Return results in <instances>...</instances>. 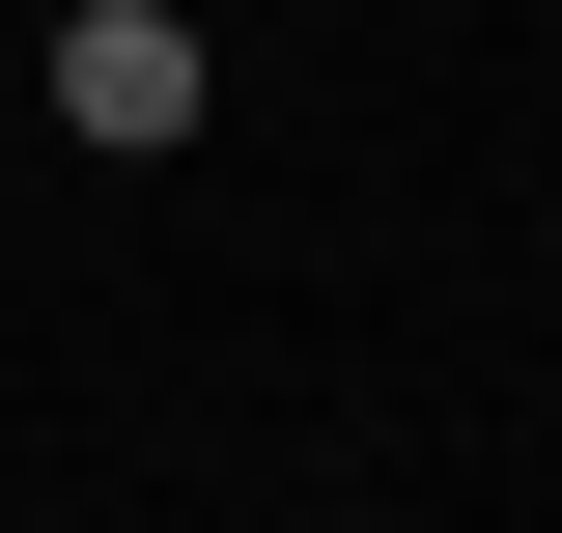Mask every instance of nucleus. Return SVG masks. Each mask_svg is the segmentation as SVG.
Wrapping results in <instances>:
<instances>
[{"mask_svg":"<svg viewBox=\"0 0 562 533\" xmlns=\"http://www.w3.org/2000/svg\"><path fill=\"white\" fill-rule=\"evenodd\" d=\"M57 140H198V29L169 0H85L57 29Z\"/></svg>","mask_w":562,"mask_h":533,"instance_id":"f257e3e1","label":"nucleus"}]
</instances>
